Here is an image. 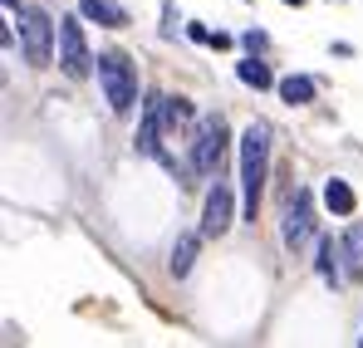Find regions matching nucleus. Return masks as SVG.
I'll list each match as a JSON object with an SVG mask.
<instances>
[{
  "instance_id": "ddd939ff",
  "label": "nucleus",
  "mask_w": 363,
  "mask_h": 348,
  "mask_svg": "<svg viewBox=\"0 0 363 348\" xmlns=\"http://www.w3.org/2000/svg\"><path fill=\"white\" fill-rule=\"evenodd\" d=\"M324 206H329L334 216H354L359 196H354V186H349L344 176H329V181H324Z\"/></svg>"
},
{
  "instance_id": "1a4fd4ad",
  "label": "nucleus",
  "mask_w": 363,
  "mask_h": 348,
  "mask_svg": "<svg viewBox=\"0 0 363 348\" xmlns=\"http://www.w3.org/2000/svg\"><path fill=\"white\" fill-rule=\"evenodd\" d=\"M314 270H319L324 285H344V250H339L334 235H319V245H314Z\"/></svg>"
},
{
  "instance_id": "dca6fc26",
  "label": "nucleus",
  "mask_w": 363,
  "mask_h": 348,
  "mask_svg": "<svg viewBox=\"0 0 363 348\" xmlns=\"http://www.w3.org/2000/svg\"><path fill=\"white\" fill-rule=\"evenodd\" d=\"M236 74H241V84H250V89H270V84H275V79H270V69H265V59H241V64H236Z\"/></svg>"
},
{
  "instance_id": "412c9836",
  "label": "nucleus",
  "mask_w": 363,
  "mask_h": 348,
  "mask_svg": "<svg viewBox=\"0 0 363 348\" xmlns=\"http://www.w3.org/2000/svg\"><path fill=\"white\" fill-rule=\"evenodd\" d=\"M359 344H363V339H359Z\"/></svg>"
},
{
  "instance_id": "a211bd4d",
  "label": "nucleus",
  "mask_w": 363,
  "mask_h": 348,
  "mask_svg": "<svg viewBox=\"0 0 363 348\" xmlns=\"http://www.w3.org/2000/svg\"><path fill=\"white\" fill-rule=\"evenodd\" d=\"M186 35H191V40H201V45H211V30H206V25H186Z\"/></svg>"
},
{
  "instance_id": "f3484780",
  "label": "nucleus",
  "mask_w": 363,
  "mask_h": 348,
  "mask_svg": "<svg viewBox=\"0 0 363 348\" xmlns=\"http://www.w3.org/2000/svg\"><path fill=\"white\" fill-rule=\"evenodd\" d=\"M241 45H245V50H250V55H260V50H265L270 40H265V30H250V35H245Z\"/></svg>"
},
{
  "instance_id": "4468645a",
  "label": "nucleus",
  "mask_w": 363,
  "mask_h": 348,
  "mask_svg": "<svg viewBox=\"0 0 363 348\" xmlns=\"http://www.w3.org/2000/svg\"><path fill=\"white\" fill-rule=\"evenodd\" d=\"M280 99L290 103V108H300L314 99V79H304V74H290V79H280Z\"/></svg>"
},
{
  "instance_id": "39448f33",
  "label": "nucleus",
  "mask_w": 363,
  "mask_h": 348,
  "mask_svg": "<svg viewBox=\"0 0 363 348\" xmlns=\"http://www.w3.org/2000/svg\"><path fill=\"white\" fill-rule=\"evenodd\" d=\"M162 133H167L162 94H147V99H143V123H138V137H133V147H138L143 157H167V152H162Z\"/></svg>"
},
{
  "instance_id": "f8f14e48",
  "label": "nucleus",
  "mask_w": 363,
  "mask_h": 348,
  "mask_svg": "<svg viewBox=\"0 0 363 348\" xmlns=\"http://www.w3.org/2000/svg\"><path fill=\"white\" fill-rule=\"evenodd\" d=\"M201 240H206V235L201 231H186V235H177V245H172V260H167V270H172V275H191V265H196V245H201Z\"/></svg>"
},
{
  "instance_id": "f257e3e1",
  "label": "nucleus",
  "mask_w": 363,
  "mask_h": 348,
  "mask_svg": "<svg viewBox=\"0 0 363 348\" xmlns=\"http://www.w3.org/2000/svg\"><path fill=\"white\" fill-rule=\"evenodd\" d=\"M265 167H270V128L250 123L241 133V191H245V221H255L265 196Z\"/></svg>"
},
{
  "instance_id": "2eb2a0df",
  "label": "nucleus",
  "mask_w": 363,
  "mask_h": 348,
  "mask_svg": "<svg viewBox=\"0 0 363 348\" xmlns=\"http://www.w3.org/2000/svg\"><path fill=\"white\" fill-rule=\"evenodd\" d=\"M162 113H167V133H177L182 123L196 118V108H191L186 99H177V94H162Z\"/></svg>"
},
{
  "instance_id": "7ed1b4c3",
  "label": "nucleus",
  "mask_w": 363,
  "mask_h": 348,
  "mask_svg": "<svg viewBox=\"0 0 363 348\" xmlns=\"http://www.w3.org/2000/svg\"><path fill=\"white\" fill-rule=\"evenodd\" d=\"M226 147H231V137H226V118L206 113L201 123H196V137H191V172H196V181H201V176H221Z\"/></svg>"
},
{
  "instance_id": "9d476101",
  "label": "nucleus",
  "mask_w": 363,
  "mask_h": 348,
  "mask_svg": "<svg viewBox=\"0 0 363 348\" xmlns=\"http://www.w3.org/2000/svg\"><path fill=\"white\" fill-rule=\"evenodd\" d=\"M339 250H344V280H363V221L339 235Z\"/></svg>"
},
{
  "instance_id": "20e7f679",
  "label": "nucleus",
  "mask_w": 363,
  "mask_h": 348,
  "mask_svg": "<svg viewBox=\"0 0 363 348\" xmlns=\"http://www.w3.org/2000/svg\"><path fill=\"white\" fill-rule=\"evenodd\" d=\"M55 20L45 15V10H25L20 15V55L25 64H35V69H45L50 59H55Z\"/></svg>"
},
{
  "instance_id": "6e6552de",
  "label": "nucleus",
  "mask_w": 363,
  "mask_h": 348,
  "mask_svg": "<svg viewBox=\"0 0 363 348\" xmlns=\"http://www.w3.org/2000/svg\"><path fill=\"white\" fill-rule=\"evenodd\" d=\"M280 235H285V245H290V250H304V245L314 240V196H309V191H295V201H290V211H285Z\"/></svg>"
},
{
  "instance_id": "0eeeda50",
  "label": "nucleus",
  "mask_w": 363,
  "mask_h": 348,
  "mask_svg": "<svg viewBox=\"0 0 363 348\" xmlns=\"http://www.w3.org/2000/svg\"><path fill=\"white\" fill-rule=\"evenodd\" d=\"M231 216H236V196H231V186H226V181H216V186L206 191V211H201V235H206V240H221V235L231 231Z\"/></svg>"
},
{
  "instance_id": "9b49d317",
  "label": "nucleus",
  "mask_w": 363,
  "mask_h": 348,
  "mask_svg": "<svg viewBox=\"0 0 363 348\" xmlns=\"http://www.w3.org/2000/svg\"><path fill=\"white\" fill-rule=\"evenodd\" d=\"M79 15L84 20H99L104 30H123L128 25V10L113 5V0H79Z\"/></svg>"
},
{
  "instance_id": "6ab92c4d",
  "label": "nucleus",
  "mask_w": 363,
  "mask_h": 348,
  "mask_svg": "<svg viewBox=\"0 0 363 348\" xmlns=\"http://www.w3.org/2000/svg\"><path fill=\"white\" fill-rule=\"evenodd\" d=\"M5 10H10V15H20V0H5Z\"/></svg>"
},
{
  "instance_id": "aec40b11",
  "label": "nucleus",
  "mask_w": 363,
  "mask_h": 348,
  "mask_svg": "<svg viewBox=\"0 0 363 348\" xmlns=\"http://www.w3.org/2000/svg\"><path fill=\"white\" fill-rule=\"evenodd\" d=\"M285 5H304V0H285Z\"/></svg>"
},
{
  "instance_id": "f03ea898",
  "label": "nucleus",
  "mask_w": 363,
  "mask_h": 348,
  "mask_svg": "<svg viewBox=\"0 0 363 348\" xmlns=\"http://www.w3.org/2000/svg\"><path fill=\"white\" fill-rule=\"evenodd\" d=\"M99 89H104L113 113H133V103H138V69H133V59L118 55V50L99 55Z\"/></svg>"
},
{
  "instance_id": "423d86ee",
  "label": "nucleus",
  "mask_w": 363,
  "mask_h": 348,
  "mask_svg": "<svg viewBox=\"0 0 363 348\" xmlns=\"http://www.w3.org/2000/svg\"><path fill=\"white\" fill-rule=\"evenodd\" d=\"M60 64H64L69 79H84L94 69V55L84 45V25L79 20H60Z\"/></svg>"
}]
</instances>
